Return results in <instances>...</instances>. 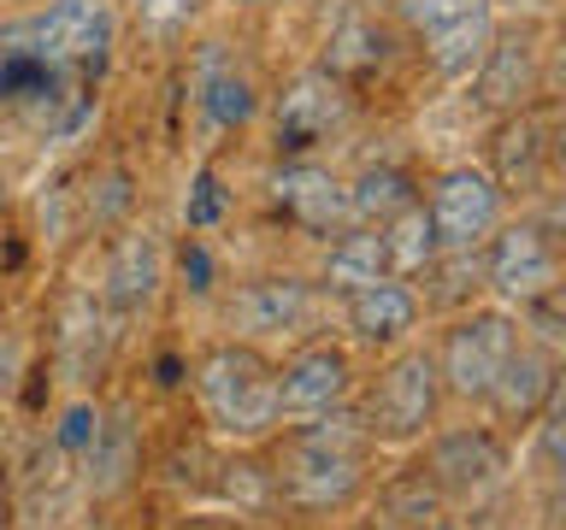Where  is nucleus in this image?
Instances as JSON below:
<instances>
[{"mask_svg": "<svg viewBox=\"0 0 566 530\" xmlns=\"http://www.w3.org/2000/svg\"><path fill=\"white\" fill-rule=\"evenodd\" d=\"M195 395L201 413L237 442H260L277 431V365L248 342H224L212 348L201 371H195Z\"/></svg>", "mask_w": 566, "mask_h": 530, "instance_id": "f257e3e1", "label": "nucleus"}, {"mask_svg": "<svg viewBox=\"0 0 566 530\" xmlns=\"http://www.w3.org/2000/svg\"><path fill=\"white\" fill-rule=\"evenodd\" d=\"M366 424L360 418H331V424H301L283 448V495L301 507H343L360 489L366 466Z\"/></svg>", "mask_w": 566, "mask_h": 530, "instance_id": "f03ea898", "label": "nucleus"}, {"mask_svg": "<svg viewBox=\"0 0 566 530\" xmlns=\"http://www.w3.org/2000/svg\"><path fill=\"white\" fill-rule=\"evenodd\" d=\"M113 0H48L35 18L7 30L0 53H24V60L60 71V65H101L113 47Z\"/></svg>", "mask_w": 566, "mask_h": 530, "instance_id": "7ed1b4c3", "label": "nucleus"}, {"mask_svg": "<svg viewBox=\"0 0 566 530\" xmlns=\"http://www.w3.org/2000/svg\"><path fill=\"white\" fill-rule=\"evenodd\" d=\"M407 30L424 42L437 77H472V65L484 60L495 35V7L490 0H396Z\"/></svg>", "mask_w": 566, "mask_h": 530, "instance_id": "20e7f679", "label": "nucleus"}, {"mask_svg": "<svg viewBox=\"0 0 566 530\" xmlns=\"http://www.w3.org/2000/svg\"><path fill=\"white\" fill-rule=\"evenodd\" d=\"M437 360L431 353H401L378 371V389H371V406H366V436L371 442H389V448H407L431 431L437 418Z\"/></svg>", "mask_w": 566, "mask_h": 530, "instance_id": "39448f33", "label": "nucleus"}, {"mask_svg": "<svg viewBox=\"0 0 566 530\" xmlns=\"http://www.w3.org/2000/svg\"><path fill=\"white\" fill-rule=\"evenodd\" d=\"M520 348V325L502 312V307H484V312H467L454 318V330L442 336V360H437V378L467 401H484L495 378H502L507 353Z\"/></svg>", "mask_w": 566, "mask_h": 530, "instance_id": "423d86ee", "label": "nucleus"}, {"mask_svg": "<svg viewBox=\"0 0 566 530\" xmlns=\"http://www.w3.org/2000/svg\"><path fill=\"white\" fill-rule=\"evenodd\" d=\"M424 219H431L437 247H454V254L484 247L502 230V189L484 166H449L424 201Z\"/></svg>", "mask_w": 566, "mask_h": 530, "instance_id": "0eeeda50", "label": "nucleus"}, {"mask_svg": "<svg viewBox=\"0 0 566 530\" xmlns=\"http://www.w3.org/2000/svg\"><path fill=\"white\" fill-rule=\"evenodd\" d=\"M555 277H560V259H555V242H548L543 224L520 219L490 236V283L502 300L531 307V300L555 295Z\"/></svg>", "mask_w": 566, "mask_h": 530, "instance_id": "6e6552de", "label": "nucleus"}, {"mask_svg": "<svg viewBox=\"0 0 566 530\" xmlns=\"http://www.w3.org/2000/svg\"><path fill=\"white\" fill-rule=\"evenodd\" d=\"M348 383H354V365H348L343 348H331V342L301 348L295 360L277 371V418H318V413H331V406L348 395Z\"/></svg>", "mask_w": 566, "mask_h": 530, "instance_id": "1a4fd4ad", "label": "nucleus"}, {"mask_svg": "<svg viewBox=\"0 0 566 530\" xmlns=\"http://www.w3.org/2000/svg\"><path fill=\"white\" fill-rule=\"evenodd\" d=\"M507 454L490 431H449L431 442V484L454 501H484V495L502 484Z\"/></svg>", "mask_w": 566, "mask_h": 530, "instance_id": "9d476101", "label": "nucleus"}, {"mask_svg": "<svg viewBox=\"0 0 566 530\" xmlns=\"http://www.w3.org/2000/svg\"><path fill=\"white\" fill-rule=\"evenodd\" d=\"M272 201L290 212V219L301 230H343L354 224V212H348V183H336V177L325 166H313V159H290L277 177H272Z\"/></svg>", "mask_w": 566, "mask_h": 530, "instance_id": "9b49d317", "label": "nucleus"}, {"mask_svg": "<svg viewBox=\"0 0 566 530\" xmlns=\"http://www.w3.org/2000/svg\"><path fill=\"white\" fill-rule=\"evenodd\" d=\"M336 124H343V88L325 71H307L277 95V148L283 153H313Z\"/></svg>", "mask_w": 566, "mask_h": 530, "instance_id": "f8f14e48", "label": "nucleus"}, {"mask_svg": "<svg viewBox=\"0 0 566 530\" xmlns=\"http://www.w3.org/2000/svg\"><path fill=\"white\" fill-rule=\"evenodd\" d=\"M307 312H313V289H307L301 277H260V283H242L237 300H230V325H237L248 342H265V336H290Z\"/></svg>", "mask_w": 566, "mask_h": 530, "instance_id": "ddd939ff", "label": "nucleus"}, {"mask_svg": "<svg viewBox=\"0 0 566 530\" xmlns=\"http://www.w3.org/2000/svg\"><path fill=\"white\" fill-rule=\"evenodd\" d=\"M537 88V42L531 35H490L484 60L472 65V95L490 113H513Z\"/></svg>", "mask_w": 566, "mask_h": 530, "instance_id": "4468645a", "label": "nucleus"}, {"mask_svg": "<svg viewBox=\"0 0 566 530\" xmlns=\"http://www.w3.org/2000/svg\"><path fill=\"white\" fill-rule=\"evenodd\" d=\"M419 325V295L401 277H371L360 289H348V330L371 348H396Z\"/></svg>", "mask_w": 566, "mask_h": 530, "instance_id": "2eb2a0df", "label": "nucleus"}, {"mask_svg": "<svg viewBox=\"0 0 566 530\" xmlns=\"http://www.w3.org/2000/svg\"><path fill=\"white\" fill-rule=\"evenodd\" d=\"M484 401H490L502 418H520V424H531V418H537L548 401H555V360L520 342V348L507 353L502 378H495V389H490Z\"/></svg>", "mask_w": 566, "mask_h": 530, "instance_id": "dca6fc26", "label": "nucleus"}, {"mask_svg": "<svg viewBox=\"0 0 566 530\" xmlns=\"http://www.w3.org/2000/svg\"><path fill=\"white\" fill-rule=\"evenodd\" d=\"M159 277H166V265H159V247L154 236H124L113 254H106V277H101V300L113 312H142L159 289Z\"/></svg>", "mask_w": 566, "mask_h": 530, "instance_id": "f3484780", "label": "nucleus"}, {"mask_svg": "<svg viewBox=\"0 0 566 530\" xmlns=\"http://www.w3.org/2000/svg\"><path fill=\"white\" fill-rule=\"evenodd\" d=\"M201 113L219 124V130H242V124L260 113L254 83H248L237 65H224L219 47H207V60H201Z\"/></svg>", "mask_w": 566, "mask_h": 530, "instance_id": "a211bd4d", "label": "nucleus"}, {"mask_svg": "<svg viewBox=\"0 0 566 530\" xmlns=\"http://www.w3.org/2000/svg\"><path fill=\"white\" fill-rule=\"evenodd\" d=\"M384 236V254H389V277H407V272H424V265L437 259V236H431V219H424V206H401L396 219L378 224Z\"/></svg>", "mask_w": 566, "mask_h": 530, "instance_id": "6ab92c4d", "label": "nucleus"}, {"mask_svg": "<svg viewBox=\"0 0 566 530\" xmlns=\"http://www.w3.org/2000/svg\"><path fill=\"white\" fill-rule=\"evenodd\" d=\"M495 159H502L495 189H537L543 183V159H548V141L537 130V118H513L502 130V141H495Z\"/></svg>", "mask_w": 566, "mask_h": 530, "instance_id": "aec40b11", "label": "nucleus"}, {"mask_svg": "<svg viewBox=\"0 0 566 530\" xmlns=\"http://www.w3.org/2000/svg\"><path fill=\"white\" fill-rule=\"evenodd\" d=\"M401 206H413V177H407L401 166H371V171H360L348 183V212L354 219H396Z\"/></svg>", "mask_w": 566, "mask_h": 530, "instance_id": "412c9836", "label": "nucleus"}, {"mask_svg": "<svg viewBox=\"0 0 566 530\" xmlns=\"http://www.w3.org/2000/svg\"><path fill=\"white\" fill-rule=\"evenodd\" d=\"M325 277L336 283V289H360V283L371 277H389V254H384V236L378 230H360V236H343L331 247V259H325Z\"/></svg>", "mask_w": 566, "mask_h": 530, "instance_id": "4be33fe9", "label": "nucleus"}, {"mask_svg": "<svg viewBox=\"0 0 566 530\" xmlns=\"http://www.w3.org/2000/svg\"><path fill=\"white\" fill-rule=\"evenodd\" d=\"M83 459L95 466V484H101V489H118L124 477H130V431H124V418H113V424L101 418L95 448H88Z\"/></svg>", "mask_w": 566, "mask_h": 530, "instance_id": "5701e85b", "label": "nucleus"}, {"mask_svg": "<svg viewBox=\"0 0 566 530\" xmlns=\"http://www.w3.org/2000/svg\"><path fill=\"white\" fill-rule=\"evenodd\" d=\"M224 212H230V194H224V183H219V171L201 166V171L189 177L184 219H189V230H212V224H224Z\"/></svg>", "mask_w": 566, "mask_h": 530, "instance_id": "b1692460", "label": "nucleus"}, {"mask_svg": "<svg viewBox=\"0 0 566 530\" xmlns=\"http://www.w3.org/2000/svg\"><path fill=\"white\" fill-rule=\"evenodd\" d=\"M95 431H101V406L95 401H71L65 418H60V431H53V442H60L65 454H88V448H95Z\"/></svg>", "mask_w": 566, "mask_h": 530, "instance_id": "393cba45", "label": "nucleus"}, {"mask_svg": "<svg viewBox=\"0 0 566 530\" xmlns=\"http://www.w3.org/2000/svg\"><path fill=\"white\" fill-rule=\"evenodd\" d=\"M195 7H201V0H142V18H148V24H177V18H189Z\"/></svg>", "mask_w": 566, "mask_h": 530, "instance_id": "a878e982", "label": "nucleus"}, {"mask_svg": "<svg viewBox=\"0 0 566 530\" xmlns=\"http://www.w3.org/2000/svg\"><path fill=\"white\" fill-rule=\"evenodd\" d=\"M490 7H507V12H525V18H548L560 0H490Z\"/></svg>", "mask_w": 566, "mask_h": 530, "instance_id": "bb28decb", "label": "nucleus"}, {"mask_svg": "<svg viewBox=\"0 0 566 530\" xmlns=\"http://www.w3.org/2000/svg\"><path fill=\"white\" fill-rule=\"evenodd\" d=\"M242 7H272V0H242Z\"/></svg>", "mask_w": 566, "mask_h": 530, "instance_id": "cd10ccee", "label": "nucleus"}, {"mask_svg": "<svg viewBox=\"0 0 566 530\" xmlns=\"http://www.w3.org/2000/svg\"><path fill=\"white\" fill-rule=\"evenodd\" d=\"M424 530H460V524H424Z\"/></svg>", "mask_w": 566, "mask_h": 530, "instance_id": "c85d7f7f", "label": "nucleus"}]
</instances>
